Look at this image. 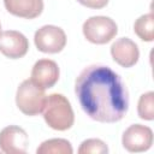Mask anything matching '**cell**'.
Returning <instances> with one entry per match:
<instances>
[{"instance_id":"1","label":"cell","mask_w":154,"mask_h":154,"mask_svg":"<svg viewBox=\"0 0 154 154\" xmlns=\"http://www.w3.org/2000/svg\"><path fill=\"white\" fill-rule=\"evenodd\" d=\"M75 93L82 109L100 123L123 119L129 108V95L120 76L105 65H90L81 71Z\"/></svg>"},{"instance_id":"2","label":"cell","mask_w":154,"mask_h":154,"mask_svg":"<svg viewBox=\"0 0 154 154\" xmlns=\"http://www.w3.org/2000/svg\"><path fill=\"white\" fill-rule=\"evenodd\" d=\"M43 118L47 125L58 131L69 130L75 122L70 101L61 94H51L43 108Z\"/></svg>"},{"instance_id":"3","label":"cell","mask_w":154,"mask_h":154,"mask_svg":"<svg viewBox=\"0 0 154 154\" xmlns=\"http://www.w3.org/2000/svg\"><path fill=\"white\" fill-rule=\"evenodd\" d=\"M47 95L45 89L35 84L31 79L23 81L16 93V103L17 107L26 116H37L40 114L46 105Z\"/></svg>"},{"instance_id":"4","label":"cell","mask_w":154,"mask_h":154,"mask_svg":"<svg viewBox=\"0 0 154 154\" xmlns=\"http://www.w3.org/2000/svg\"><path fill=\"white\" fill-rule=\"evenodd\" d=\"M84 37L95 45H105L109 42L118 32L116 22L105 16H94L87 19L83 24Z\"/></svg>"},{"instance_id":"5","label":"cell","mask_w":154,"mask_h":154,"mask_svg":"<svg viewBox=\"0 0 154 154\" xmlns=\"http://www.w3.org/2000/svg\"><path fill=\"white\" fill-rule=\"evenodd\" d=\"M36 48L42 53H59L66 45L65 31L55 25H45L40 28L34 36Z\"/></svg>"},{"instance_id":"6","label":"cell","mask_w":154,"mask_h":154,"mask_svg":"<svg viewBox=\"0 0 154 154\" xmlns=\"http://www.w3.org/2000/svg\"><path fill=\"white\" fill-rule=\"evenodd\" d=\"M123 147L131 153L148 150L153 144V131L150 128L141 124L130 125L122 137Z\"/></svg>"},{"instance_id":"7","label":"cell","mask_w":154,"mask_h":154,"mask_svg":"<svg viewBox=\"0 0 154 154\" xmlns=\"http://www.w3.org/2000/svg\"><path fill=\"white\" fill-rule=\"evenodd\" d=\"M29 137L24 129L10 125L0 131V149L6 154H24L28 150Z\"/></svg>"},{"instance_id":"8","label":"cell","mask_w":154,"mask_h":154,"mask_svg":"<svg viewBox=\"0 0 154 154\" xmlns=\"http://www.w3.org/2000/svg\"><path fill=\"white\" fill-rule=\"evenodd\" d=\"M29 49L28 38L19 31L7 30L0 36V52L10 59L23 58Z\"/></svg>"},{"instance_id":"9","label":"cell","mask_w":154,"mask_h":154,"mask_svg":"<svg viewBox=\"0 0 154 154\" xmlns=\"http://www.w3.org/2000/svg\"><path fill=\"white\" fill-rule=\"evenodd\" d=\"M59 73V66L54 60L40 59L32 66L30 79L38 87L47 89L52 88L58 82Z\"/></svg>"},{"instance_id":"10","label":"cell","mask_w":154,"mask_h":154,"mask_svg":"<svg viewBox=\"0 0 154 154\" xmlns=\"http://www.w3.org/2000/svg\"><path fill=\"white\" fill-rule=\"evenodd\" d=\"M111 55L120 66L131 67L138 61L140 51L132 40L129 37H120L111 46Z\"/></svg>"},{"instance_id":"11","label":"cell","mask_w":154,"mask_h":154,"mask_svg":"<svg viewBox=\"0 0 154 154\" xmlns=\"http://www.w3.org/2000/svg\"><path fill=\"white\" fill-rule=\"evenodd\" d=\"M6 10L20 18L34 19L43 11V0H4Z\"/></svg>"},{"instance_id":"12","label":"cell","mask_w":154,"mask_h":154,"mask_svg":"<svg viewBox=\"0 0 154 154\" xmlns=\"http://www.w3.org/2000/svg\"><path fill=\"white\" fill-rule=\"evenodd\" d=\"M71 143L64 138H52L42 142L36 149L37 154H72Z\"/></svg>"},{"instance_id":"13","label":"cell","mask_w":154,"mask_h":154,"mask_svg":"<svg viewBox=\"0 0 154 154\" xmlns=\"http://www.w3.org/2000/svg\"><path fill=\"white\" fill-rule=\"evenodd\" d=\"M135 34L146 42H152L154 40V16L153 13L143 14L136 19L134 24Z\"/></svg>"},{"instance_id":"14","label":"cell","mask_w":154,"mask_h":154,"mask_svg":"<svg viewBox=\"0 0 154 154\" xmlns=\"http://www.w3.org/2000/svg\"><path fill=\"white\" fill-rule=\"evenodd\" d=\"M138 117L144 120L154 119V93L148 91L141 95L137 105Z\"/></svg>"},{"instance_id":"15","label":"cell","mask_w":154,"mask_h":154,"mask_svg":"<svg viewBox=\"0 0 154 154\" xmlns=\"http://www.w3.org/2000/svg\"><path fill=\"white\" fill-rule=\"evenodd\" d=\"M79 154H103L108 153V148L106 143L99 138H89L81 143V147L78 148Z\"/></svg>"},{"instance_id":"16","label":"cell","mask_w":154,"mask_h":154,"mask_svg":"<svg viewBox=\"0 0 154 154\" xmlns=\"http://www.w3.org/2000/svg\"><path fill=\"white\" fill-rule=\"evenodd\" d=\"M81 5L85 6V7H89V8H103L107 4H108V0H77Z\"/></svg>"},{"instance_id":"17","label":"cell","mask_w":154,"mask_h":154,"mask_svg":"<svg viewBox=\"0 0 154 154\" xmlns=\"http://www.w3.org/2000/svg\"><path fill=\"white\" fill-rule=\"evenodd\" d=\"M1 34H2V32H1V24H0V36H1Z\"/></svg>"}]
</instances>
